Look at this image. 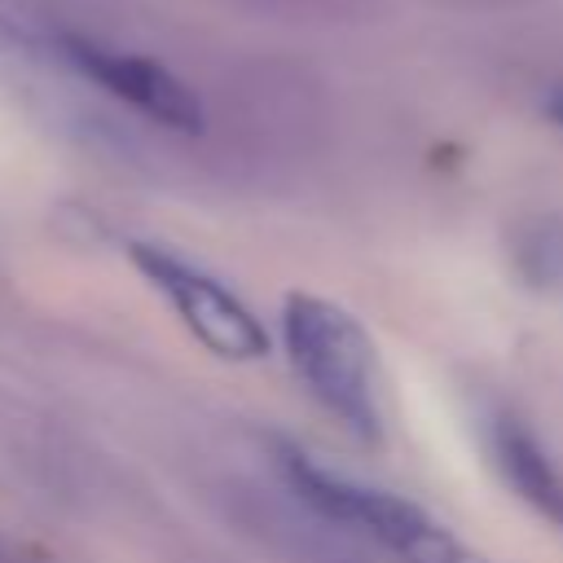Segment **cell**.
I'll return each instance as SVG.
<instances>
[{"label":"cell","instance_id":"obj_1","mask_svg":"<svg viewBox=\"0 0 563 563\" xmlns=\"http://www.w3.org/2000/svg\"><path fill=\"white\" fill-rule=\"evenodd\" d=\"M282 334L290 365L308 383V391L361 440L383 435V400L374 374V343L361 321L321 299V295H286L282 303Z\"/></svg>","mask_w":563,"mask_h":563},{"label":"cell","instance_id":"obj_4","mask_svg":"<svg viewBox=\"0 0 563 563\" xmlns=\"http://www.w3.org/2000/svg\"><path fill=\"white\" fill-rule=\"evenodd\" d=\"M57 53L70 70H79L84 79H92L110 97L128 101L132 110L150 114L154 123L176 128V132H202V101L167 66L136 57V53H123V48H110V44L88 40V35H70V31L57 35Z\"/></svg>","mask_w":563,"mask_h":563},{"label":"cell","instance_id":"obj_5","mask_svg":"<svg viewBox=\"0 0 563 563\" xmlns=\"http://www.w3.org/2000/svg\"><path fill=\"white\" fill-rule=\"evenodd\" d=\"M488 457H493L501 484L523 506H532L550 528L563 532V466L519 418H510V413L488 418Z\"/></svg>","mask_w":563,"mask_h":563},{"label":"cell","instance_id":"obj_2","mask_svg":"<svg viewBox=\"0 0 563 563\" xmlns=\"http://www.w3.org/2000/svg\"><path fill=\"white\" fill-rule=\"evenodd\" d=\"M277 466H282L286 484L299 493V501H308L321 519L378 541L400 563H484L409 497L347 479L339 471H325L295 444H277Z\"/></svg>","mask_w":563,"mask_h":563},{"label":"cell","instance_id":"obj_6","mask_svg":"<svg viewBox=\"0 0 563 563\" xmlns=\"http://www.w3.org/2000/svg\"><path fill=\"white\" fill-rule=\"evenodd\" d=\"M545 110H550V119L563 128V88H554V92L545 97Z\"/></svg>","mask_w":563,"mask_h":563},{"label":"cell","instance_id":"obj_3","mask_svg":"<svg viewBox=\"0 0 563 563\" xmlns=\"http://www.w3.org/2000/svg\"><path fill=\"white\" fill-rule=\"evenodd\" d=\"M132 264L145 273V282L154 290L167 295V303L176 308L185 330L216 356L260 361L268 352V330L260 325V317L207 268L189 264L185 255H176L158 242H132Z\"/></svg>","mask_w":563,"mask_h":563}]
</instances>
